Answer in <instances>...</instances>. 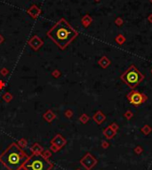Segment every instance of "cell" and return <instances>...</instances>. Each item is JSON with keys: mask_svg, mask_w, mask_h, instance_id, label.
I'll return each mask as SVG.
<instances>
[{"mask_svg": "<svg viewBox=\"0 0 152 170\" xmlns=\"http://www.w3.org/2000/svg\"><path fill=\"white\" fill-rule=\"evenodd\" d=\"M28 160V156L15 144H11L0 156V161L9 170H18Z\"/></svg>", "mask_w": 152, "mask_h": 170, "instance_id": "cell-2", "label": "cell"}, {"mask_svg": "<svg viewBox=\"0 0 152 170\" xmlns=\"http://www.w3.org/2000/svg\"><path fill=\"white\" fill-rule=\"evenodd\" d=\"M47 35L55 44L63 49L77 37V33L66 20L61 19L47 32Z\"/></svg>", "mask_w": 152, "mask_h": 170, "instance_id": "cell-1", "label": "cell"}, {"mask_svg": "<svg viewBox=\"0 0 152 170\" xmlns=\"http://www.w3.org/2000/svg\"><path fill=\"white\" fill-rule=\"evenodd\" d=\"M127 99L130 103H132L134 106H139L142 104L144 102L147 100V96L140 92L132 90L128 94H127Z\"/></svg>", "mask_w": 152, "mask_h": 170, "instance_id": "cell-5", "label": "cell"}, {"mask_svg": "<svg viewBox=\"0 0 152 170\" xmlns=\"http://www.w3.org/2000/svg\"><path fill=\"white\" fill-rule=\"evenodd\" d=\"M120 78L124 83L126 84L130 88L133 89L143 80L144 77L140 72V70L136 69L134 65H131L126 71L120 76Z\"/></svg>", "mask_w": 152, "mask_h": 170, "instance_id": "cell-3", "label": "cell"}, {"mask_svg": "<svg viewBox=\"0 0 152 170\" xmlns=\"http://www.w3.org/2000/svg\"><path fill=\"white\" fill-rule=\"evenodd\" d=\"M23 165L27 170H50L53 167L52 163L39 154H34L28 158Z\"/></svg>", "mask_w": 152, "mask_h": 170, "instance_id": "cell-4", "label": "cell"}]
</instances>
